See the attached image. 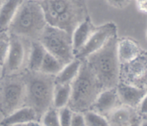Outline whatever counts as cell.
Returning <instances> with one entry per match:
<instances>
[{
	"label": "cell",
	"instance_id": "cell-11",
	"mask_svg": "<svg viewBox=\"0 0 147 126\" xmlns=\"http://www.w3.org/2000/svg\"><path fill=\"white\" fill-rule=\"evenodd\" d=\"M116 51L119 64L130 62L146 52L137 41L129 37L117 38Z\"/></svg>",
	"mask_w": 147,
	"mask_h": 126
},
{
	"label": "cell",
	"instance_id": "cell-27",
	"mask_svg": "<svg viewBox=\"0 0 147 126\" xmlns=\"http://www.w3.org/2000/svg\"><path fill=\"white\" fill-rule=\"evenodd\" d=\"M107 4L116 9L126 8L131 0H105Z\"/></svg>",
	"mask_w": 147,
	"mask_h": 126
},
{
	"label": "cell",
	"instance_id": "cell-26",
	"mask_svg": "<svg viewBox=\"0 0 147 126\" xmlns=\"http://www.w3.org/2000/svg\"><path fill=\"white\" fill-rule=\"evenodd\" d=\"M70 126H86L83 113L73 112Z\"/></svg>",
	"mask_w": 147,
	"mask_h": 126
},
{
	"label": "cell",
	"instance_id": "cell-15",
	"mask_svg": "<svg viewBox=\"0 0 147 126\" xmlns=\"http://www.w3.org/2000/svg\"><path fill=\"white\" fill-rule=\"evenodd\" d=\"M96 27H97L92 22L90 17H88L76 29L72 35L74 56H76L86 45L92 34L96 31Z\"/></svg>",
	"mask_w": 147,
	"mask_h": 126
},
{
	"label": "cell",
	"instance_id": "cell-16",
	"mask_svg": "<svg viewBox=\"0 0 147 126\" xmlns=\"http://www.w3.org/2000/svg\"><path fill=\"white\" fill-rule=\"evenodd\" d=\"M24 0H2L0 4V32L8 31L10 23Z\"/></svg>",
	"mask_w": 147,
	"mask_h": 126
},
{
	"label": "cell",
	"instance_id": "cell-3",
	"mask_svg": "<svg viewBox=\"0 0 147 126\" xmlns=\"http://www.w3.org/2000/svg\"><path fill=\"white\" fill-rule=\"evenodd\" d=\"M117 38L118 36L111 38L100 49L84 59L97 78L103 91L116 88L119 83Z\"/></svg>",
	"mask_w": 147,
	"mask_h": 126
},
{
	"label": "cell",
	"instance_id": "cell-29",
	"mask_svg": "<svg viewBox=\"0 0 147 126\" xmlns=\"http://www.w3.org/2000/svg\"><path fill=\"white\" fill-rule=\"evenodd\" d=\"M24 126H43V125L40 122H37V121H32V122H29V123H27L24 124Z\"/></svg>",
	"mask_w": 147,
	"mask_h": 126
},
{
	"label": "cell",
	"instance_id": "cell-6",
	"mask_svg": "<svg viewBox=\"0 0 147 126\" xmlns=\"http://www.w3.org/2000/svg\"><path fill=\"white\" fill-rule=\"evenodd\" d=\"M25 83L24 74L0 76V113L5 117L24 107Z\"/></svg>",
	"mask_w": 147,
	"mask_h": 126
},
{
	"label": "cell",
	"instance_id": "cell-7",
	"mask_svg": "<svg viewBox=\"0 0 147 126\" xmlns=\"http://www.w3.org/2000/svg\"><path fill=\"white\" fill-rule=\"evenodd\" d=\"M37 41L64 66L75 58L72 36L64 30L47 24Z\"/></svg>",
	"mask_w": 147,
	"mask_h": 126
},
{
	"label": "cell",
	"instance_id": "cell-25",
	"mask_svg": "<svg viewBox=\"0 0 147 126\" xmlns=\"http://www.w3.org/2000/svg\"><path fill=\"white\" fill-rule=\"evenodd\" d=\"M59 120L60 126H70L71 122L73 111L67 106L62 108L58 110Z\"/></svg>",
	"mask_w": 147,
	"mask_h": 126
},
{
	"label": "cell",
	"instance_id": "cell-13",
	"mask_svg": "<svg viewBox=\"0 0 147 126\" xmlns=\"http://www.w3.org/2000/svg\"><path fill=\"white\" fill-rule=\"evenodd\" d=\"M105 118L109 126H130L141 118L136 108L120 105Z\"/></svg>",
	"mask_w": 147,
	"mask_h": 126
},
{
	"label": "cell",
	"instance_id": "cell-20",
	"mask_svg": "<svg viewBox=\"0 0 147 126\" xmlns=\"http://www.w3.org/2000/svg\"><path fill=\"white\" fill-rule=\"evenodd\" d=\"M71 94V84H55L53 93V107L59 110L67 106Z\"/></svg>",
	"mask_w": 147,
	"mask_h": 126
},
{
	"label": "cell",
	"instance_id": "cell-22",
	"mask_svg": "<svg viewBox=\"0 0 147 126\" xmlns=\"http://www.w3.org/2000/svg\"><path fill=\"white\" fill-rule=\"evenodd\" d=\"M86 126H109L104 116L99 115L92 111L83 113Z\"/></svg>",
	"mask_w": 147,
	"mask_h": 126
},
{
	"label": "cell",
	"instance_id": "cell-19",
	"mask_svg": "<svg viewBox=\"0 0 147 126\" xmlns=\"http://www.w3.org/2000/svg\"><path fill=\"white\" fill-rule=\"evenodd\" d=\"M80 66L81 60L74 58L55 76V84H71L78 74Z\"/></svg>",
	"mask_w": 147,
	"mask_h": 126
},
{
	"label": "cell",
	"instance_id": "cell-14",
	"mask_svg": "<svg viewBox=\"0 0 147 126\" xmlns=\"http://www.w3.org/2000/svg\"><path fill=\"white\" fill-rule=\"evenodd\" d=\"M118 96L122 105L136 108L147 96V88H140L119 83L116 86Z\"/></svg>",
	"mask_w": 147,
	"mask_h": 126
},
{
	"label": "cell",
	"instance_id": "cell-8",
	"mask_svg": "<svg viewBox=\"0 0 147 126\" xmlns=\"http://www.w3.org/2000/svg\"><path fill=\"white\" fill-rule=\"evenodd\" d=\"M9 48L1 66V76L22 74L28 64L31 41L13 34H9Z\"/></svg>",
	"mask_w": 147,
	"mask_h": 126
},
{
	"label": "cell",
	"instance_id": "cell-30",
	"mask_svg": "<svg viewBox=\"0 0 147 126\" xmlns=\"http://www.w3.org/2000/svg\"><path fill=\"white\" fill-rule=\"evenodd\" d=\"M142 118H140L139 119H138L136 122L134 123L130 126H140L141 123H142Z\"/></svg>",
	"mask_w": 147,
	"mask_h": 126
},
{
	"label": "cell",
	"instance_id": "cell-9",
	"mask_svg": "<svg viewBox=\"0 0 147 126\" xmlns=\"http://www.w3.org/2000/svg\"><path fill=\"white\" fill-rule=\"evenodd\" d=\"M119 82L140 88H147L146 52L136 59L119 64Z\"/></svg>",
	"mask_w": 147,
	"mask_h": 126
},
{
	"label": "cell",
	"instance_id": "cell-31",
	"mask_svg": "<svg viewBox=\"0 0 147 126\" xmlns=\"http://www.w3.org/2000/svg\"><path fill=\"white\" fill-rule=\"evenodd\" d=\"M147 119L146 118H142V123H141L140 126H147Z\"/></svg>",
	"mask_w": 147,
	"mask_h": 126
},
{
	"label": "cell",
	"instance_id": "cell-17",
	"mask_svg": "<svg viewBox=\"0 0 147 126\" xmlns=\"http://www.w3.org/2000/svg\"><path fill=\"white\" fill-rule=\"evenodd\" d=\"M32 121H37L35 112L29 107H22L14 111L9 116L3 118L0 122V125L10 126L18 124H25Z\"/></svg>",
	"mask_w": 147,
	"mask_h": 126
},
{
	"label": "cell",
	"instance_id": "cell-24",
	"mask_svg": "<svg viewBox=\"0 0 147 126\" xmlns=\"http://www.w3.org/2000/svg\"><path fill=\"white\" fill-rule=\"evenodd\" d=\"M10 44V36L7 31L0 32V67L5 61Z\"/></svg>",
	"mask_w": 147,
	"mask_h": 126
},
{
	"label": "cell",
	"instance_id": "cell-12",
	"mask_svg": "<svg viewBox=\"0 0 147 126\" xmlns=\"http://www.w3.org/2000/svg\"><path fill=\"white\" fill-rule=\"evenodd\" d=\"M121 105L116 88H110L102 91L92 105L90 111L106 117L111 111Z\"/></svg>",
	"mask_w": 147,
	"mask_h": 126
},
{
	"label": "cell",
	"instance_id": "cell-23",
	"mask_svg": "<svg viewBox=\"0 0 147 126\" xmlns=\"http://www.w3.org/2000/svg\"><path fill=\"white\" fill-rule=\"evenodd\" d=\"M40 123L43 126H60L58 110L52 107L42 115Z\"/></svg>",
	"mask_w": 147,
	"mask_h": 126
},
{
	"label": "cell",
	"instance_id": "cell-32",
	"mask_svg": "<svg viewBox=\"0 0 147 126\" xmlns=\"http://www.w3.org/2000/svg\"><path fill=\"white\" fill-rule=\"evenodd\" d=\"M10 126H24V124H18V125H13Z\"/></svg>",
	"mask_w": 147,
	"mask_h": 126
},
{
	"label": "cell",
	"instance_id": "cell-18",
	"mask_svg": "<svg viewBox=\"0 0 147 126\" xmlns=\"http://www.w3.org/2000/svg\"><path fill=\"white\" fill-rule=\"evenodd\" d=\"M46 50L37 40L31 41L27 70L30 71H40Z\"/></svg>",
	"mask_w": 147,
	"mask_h": 126
},
{
	"label": "cell",
	"instance_id": "cell-1",
	"mask_svg": "<svg viewBox=\"0 0 147 126\" xmlns=\"http://www.w3.org/2000/svg\"><path fill=\"white\" fill-rule=\"evenodd\" d=\"M48 25L73 35L76 29L90 17L86 0H40L37 1Z\"/></svg>",
	"mask_w": 147,
	"mask_h": 126
},
{
	"label": "cell",
	"instance_id": "cell-35",
	"mask_svg": "<svg viewBox=\"0 0 147 126\" xmlns=\"http://www.w3.org/2000/svg\"><path fill=\"white\" fill-rule=\"evenodd\" d=\"M0 68H1V67H0Z\"/></svg>",
	"mask_w": 147,
	"mask_h": 126
},
{
	"label": "cell",
	"instance_id": "cell-34",
	"mask_svg": "<svg viewBox=\"0 0 147 126\" xmlns=\"http://www.w3.org/2000/svg\"><path fill=\"white\" fill-rule=\"evenodd\" d=\"M1 1H2V0H0V4H1Z\"/></svg>",
	"mask_w": 147,
	"mask_h": 126
},
{
	"label": "cell",
	"instance_id": "cell-5",
	"mask_svg": "<svg viewBox=\"0 0 147 126\" xmlns=\"http://www.w3.org/2000/svg\"><path fill=\"white\" fill-rule=\"evenodd\" d=\"M47 24L39 3L24 0L10 23L7 32L30 41L38 40Z\"/></svg>",
	"mask_w": 147,
	"mask_h": 126
},
{
	"label": "cell",
	"instance_id": "cell-10",
	"mask_svg": "<svg viewBox=\"0 0 147 126\" xmlns=\"http://www.w3.org/2000/svg\"><path fill=\"white\" fill-rule=\"evenodd\" d=\"M117 36V27L113 22H108L96 27L86 45L75 56V58L83 60L90 54L98 51L111 38Z\"/></svg>",
	"mask_w": 147,
	"mask_h": 126
},
{
	"label": "cell",
	"instance_id": "cell-4",
	"mask_svg": "<svg viewBox=\"0 0 147 126\" xmlns=\"http://www.w3.org/2000/svg\"><path fill=\"white\" fill-rule=\"evenodd\" d=\"M103 91L100 83L84 59L80 70L71 84V94L67 106L73 112L90 111L99 94Z\"/></svg>",
	"mask_w": 147,
	"mask_h": 126
},
{
	"label": "cell",
	"instance_id": "cell-28",
	"mask_svg": "<svg viewBox=\"0 0 147 126\" xmlns=\"http://www.w3.org/2000/svg\"><path fill=\"white\" fill-rule=\"evenodd\" d=\"M138 10L143 14H146L147 0H135Z\"/></svg>",
	"mask_w": 147,
	"mask_h": 126
},
{
	"label": "cell",
	"instance_id": "cell-33",
	"mask_svg": "<svg viewBox=\"0 0 147 126\" xmlns=\"http://www.w3.org/2000/svg\"><path fill=\"white\" fill-rule=\"evenodd\" d=\"M31 1H40V0H31Z\"/></svg>",
	"mask_w": 147,
	"mask_h": 126
},
{
	"label": "cell",
	"instance_id": "cell-21",
	"mask_svg": "<svg viewBox=\"0 0 147 126\" xmlns=\"http://www.w3.org/2000/svg\"><path fill=\"white\" fill-rule=\"evenodd\" d=\"M65 66L58 61L55 57L47 51L45 55L42 64L40 67V72L47 75L55 76Z\"/></svg>",
	"mask_w": 147,
	"mask_h": 126
},
{
	"label": "cell",
	"instance_id": "cell-2",
	"mask_svg": "<svg viewBox=\"0 0 147 126\" xmlns=\"http://www.w3.org/2000/svg\"><path fill=\"white\" fill-rule=\"evenodd\" d=\"M25 83L24 107H29L35 112L40 122L42 115L53 107L55 76L40 71L26 70L24 73Z\"/></svg>",
	"mask_w": 147,
	"mask_h": 126
}]
</instances>
